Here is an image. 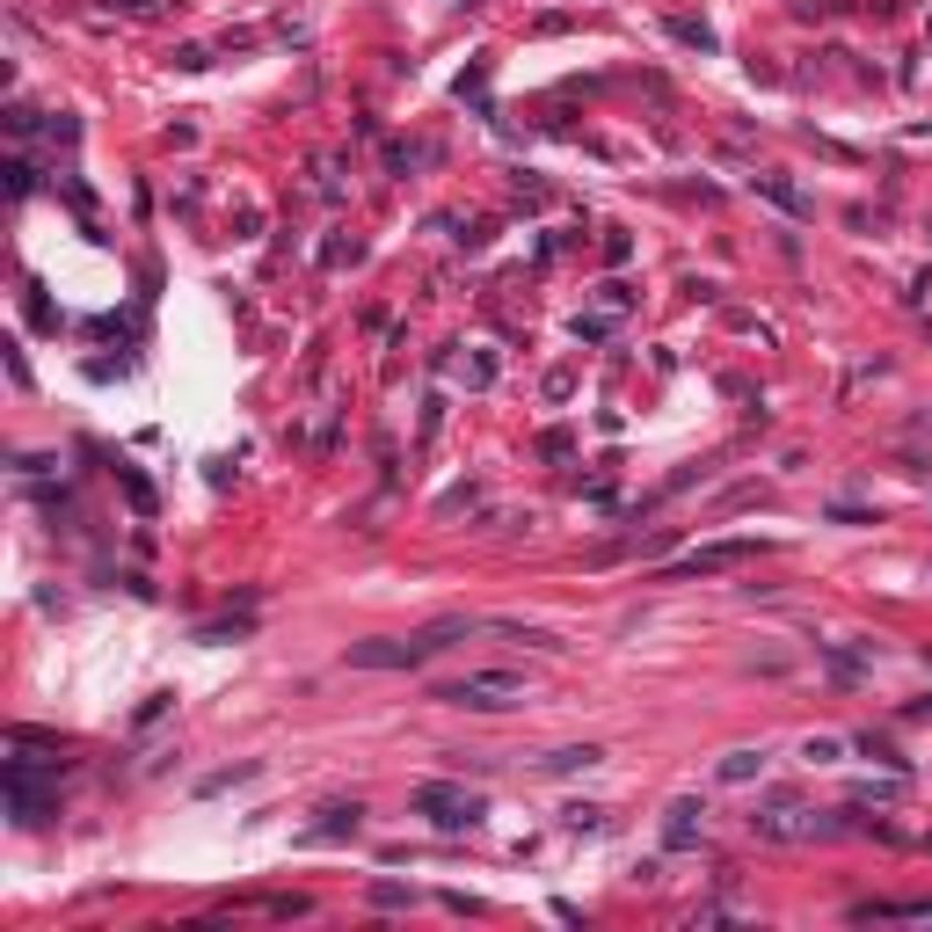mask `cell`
Listing matches in <instances>:
<instances>
[{
    "label": "cell",
    "instance_id": "1",
    "mask_svg": "<svg viewBox=\"0 0 932 932\" xmlns=\"http://www.w3.org/2000/svg\"><path fill=\"white\" fill-rule=\"evenodd\" d=\"M459 633H474V619H438V627H422V633H408V641H350L343 649V663L350 670H416V663H430L438 649H452Z\"/></svg>",
    "mask_w": 932,
    "mask_h": 932
},
{
    "label": "cell",
    "instance_id": "2",
    "mask_svg": "<svg viewBox=\"0 0 932 932\" xmlns=\"http://www.w3.org/2000/svg\"><path fill=\"white\" fill-rule=\"evenodd\" d=\"M438 700L474 706V714H503V706H525V678L517 670H467V678L438 685Z\"/></svg>",
    "mask_w": 932,
    "mask_h": 932
},
{
    "label": "cell",
    "instance_id": "3",
    "mask_svg": "<svg viewBox=\"0 0 932 932\" xmlns=\"http://www.w3.org/2000/svg\"><path fill=\"white\" fill-rule=\"evenodd\" d=\"M408 802H416V816H430L438 830H474V824H481V794H467V787H444V779L416 787Z\"/></svg>",
    "mask_w": 932,
    "mask_h": 932
},
{
    "label": "cell",
    "instance_id": "4",
    "mask_svg": "<svg viewBox=\"0 0 932 932\" xmlns=\"http://www.w3.org/2000/svg\"><path fill=\"white\" fill-rule=\"evenodd\" d=\"M8 809H15V824H36V816H44V773H36V757H8Z\"/></svg>",
    "mask_w": 932,
    "mask_h": 932
},
{
    "label": "cell",
    "instance_id": "5",
    "mask_svg": "<svg viewBox=\"0 0 932 932\" xmlns=\"http://www.w3.org/2000/svg\"><path fill=\"white\" fill-rule=\"evenodd\" d=\"M757 554V540H722V546H692L685 562L670 568V576H714V568H736V562H751Z\"/></svg>",
    "mask_w": 932,
    "mask_h": 932
},
{
    "label": "cell",
    "instance_id": "6",
    "mask_svg": "<svg viewBox=\"0 0 932 932\" xmlns=\"http://www.w3.org/2000/svg\"><path fill=\"white\" fill-rule=\"evenodd\" d=\"M700 838H706V809L692 802V794H685V802H670V816H663V845H670V852H692Z\"/></svg>",
    "mask_w": 932,
    "mask_h": 932
},
{
    "label": "cell",
    "instance_id": "7",
    "mask_svg": "<svg viewBox=\"0 0 932 932\" xmlns=\"http://www.w3.org/2000/svg\"><path fill=\"white\" fill-rule=\"evenodd\" d=\"M757 773H765V751H729L722 757V779H729V787H743V779H757Z\"/></svg>",
    "mask_w": 932,
    "mask_h": 932
},
{
    "label": "cell",
    "instance_id": "8",
    "mask_svg": "<svg viewBox=\"0 0 932 932\" xmlns=\"http://www.w3.org/2000/svg\"><path fill=\"white\" fill-rule=\"evenodd\" d=\"M576 765H598V751H590V743H568V751L546 757V773H576Z\"/></svg>",
    "mask_w": 932,
    "mask_h": 932
},
{
    "label": "cell",
    "instance_id": "9",
    "mask_svg": "<svg viewBox=\"0 0 932 932\" xmlns=\"http://www.w3.org/2000/svg\"><path fill=\"white\" fill-rule=\"evenodd\" d=\"M321 830H328V838H335V830H357V802H350V809H343V802L321 809Z\"/></svg>",
    "mask_w": 932,
    "mask_h": 932
},
{
    "label": "cell",
    "instance_id": "10",
    "mask_svg": "<svg viewBox=\"0 0 932 932\" xmlns=\"http://www.w3.org/2000/svg\"><path fill=\"white\" fill-rule=\"evenodd\" d=\"M802 757H816V765H838V736H809V751Z\"/></svg>",
    "mask_w": 932,
    "mask_h": 932
},
{
    "label": "cell",
    "instance_id": "11",
    "mask_svg": "<svg viewBox=\"0 0 932 932\" xmlns=\"http://www.w3.org/2000/svg\"><path fill=\"white\" fill-rule=\"evenodd\" d=\"M598 335H612V321H605V314H590V321H576V343H598Z\"/></svg>",
    "mask_w": 932,
    "mask_h": 932
}]
</instances>
